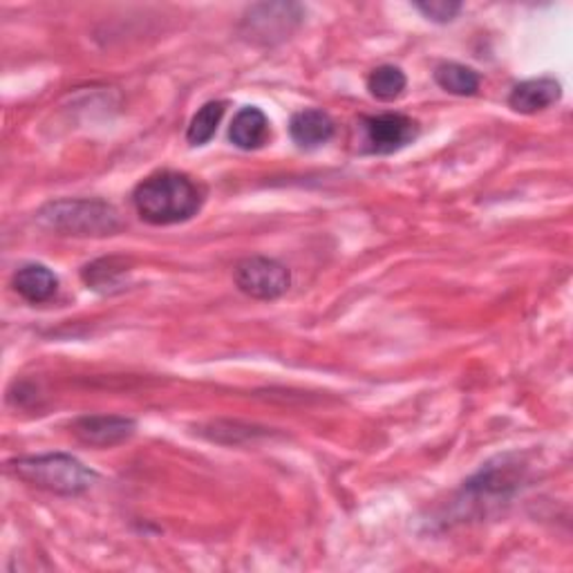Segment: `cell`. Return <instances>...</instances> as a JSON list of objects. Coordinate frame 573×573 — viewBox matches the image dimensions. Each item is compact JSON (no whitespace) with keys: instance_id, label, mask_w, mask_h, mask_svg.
<instances>
[{"instance_id":"obj_13","label":"cell","mask_w":573,"mask_h":573,"mask_svg":"<svg viewBox=\"0 0 573 573\" xmlns=\"http://www.w3.org/2000/svg\"><path fill=\"white\" fill-rule=\"evenodd\" d=\"M126 271H128V265L124 258H101V260L88 265L81 271V278L88 286H92V290L108 292L122 284V278L126 276Z\"/></svg>"},{"instance_id":"obj_3","label":"cell","mask_w":573,"mask_h":573,"mask_svg":"<svg viewBox=\"0 0 573 573\" xmlns=\"http://www.w3.org/2000/svg\"><path fill=\"white\" fill-rule=\"evenodd\" d=\"M38 220L68 236H112L122 228L120 213L101 200H59L47 204Z\"/></svg>"},{"instance_id":"obj_14","label":"cell","mask_w":573,"mask_h":573,"mask_svg":"<svg viewBox=\"0 0 573 573\" xmlns=\"http://www.w3.org/2000/svg\"><path fill=\"white\" fill-rule=\"evenodd\" d=\"M224 110H226V101H209L193 114L187 131V139L191 146H204L213 139L224 117Z\"/></svg>"},{"instance_id":"obj_7","label":"cell","mask_w":573,"mask_h":573,"mask_svg":"<svg viewBox=\"0 0 573 573\" xmlns=\"http://www.w3.org/2000/svg\"><path fill=\"white\" fill-rule=\"evenodd\" d=\"M137 424L128 417H114V415H92V417H81L72 424L75 437L94 448H110L117 446L135 435Z\"/></svg>"},{"instance_id":"obj_15","label":"cell","mask_w":573,"mask_h":573,"mask_svg":"<svg viewBox=\"0 0 573 573\" xmlns=\"http://www.w3.org/2000/svg\"><path fill=\"white\" fill-rule=\"evenodd\" d=\"M408 79L404 70L396 66H379L368 77V90L379 101H394L404 94Z\"/></svg>"},{"instance_id":"obj_11","label":"cell","mask_w":573,"mask_h":573,"mask_svg":"<svg viewBox=\"0 0 573 573\" xmlns=\"http://www.w3.org/2000/svg\"><path fill=\"white\" fill-rule=\"evenodd\" d=\"M14 290L27 303L38 305L56 294V290H59V278H56L54 271H49L45 265L30 262L14 273Z\"/></svg>"},{"instance_id":"obj_5","label":"cell","mask_w":573,"mask_h":573,"mask_svg":"<svg viewBox=\"0 0 573 573\" xmlns=\"http://www.w3.org/2000/svg\"><path fill=\"white\" fill-rule=\"evenodd\" d=\"M234 280L243 294L256 301H276L292 286L290 269L265 256L240 260L234 269Z\"/></svg>"},{"instance_id":"obj_4","label":"cell","mask_w":573,"mask_h":573,"mask_svg":"<svg viewBox=\"0 0 573 573\" xmlns=\"http://www.w3.org/2000/svg\"><path fill=\"white\" fill-rule=\"evenodd\" d=\"M359 150L366 155H392L419 137V124L398 112H383L359 122Z\"/></svg>"},{"instance_id":"obj_12","label":"cell","mask_w":573,"mask_h":573,"mask_svg":"<svg viewBox=\"0 0 573 573\" xmlns=\"http://www.w3.org/2000/svg\"><path fill=\"white\" fill-rule=\"evenodd\" d=\"M435 81L441 90L454 97H473L480 90V75L462 64H439L435 68Z\"/></svg>"},{"instance_id":"obj_16","label":"cell","mask_w":573,"mask_h":573,"mask_svg":"<svg viewBox=\"0 0 573 573\" xmlns=\"http://www.w3.org/2000/svg\"><path fill=\"white\" fill-rule=\"evenodd\" d=\"M415 8L432 23H450L462 12V3H450V0H430V3H415Z\"/></svg>"},{"instance_id":"obj_1","label":"cell","mask_w":573,"mask_h":573,"mask_svg":"<svg viewBox=\"0 0 573 573\" xmlns=\"http://www.w3.org/2000/svg\"><path fill=\"white\" fill-rule=\"evenodd\" d=\"M133 204L137 215L148 224H180L198 215L204 204V189L187 173L159 170L135 189Z\"/></svg>"},{"instance_id":"obj_2","label":"cell","mask_w":573,"mask_h":573,"mask_svg":"<svg viewBox=\"0 0 573 573\" xmlns=\"http://www.w3.org/2000/svg\"><path fill=\"white\" fill-rule=\"evenodd\" d=\"M8 471L16 480L56 495H81L97 480L94 471L66 452L19 457L8 464Z\"/></svg>"},{"instance_id":"obj_9","label":"cell","mask_w":573,"mask_h":573,"mask_svg":"<svg viewBox=\"0 0 573 573\" xmlns=\"http://www.w3.org/2000/svg\"><path fill=\"white\" fill-rule=\"evenodd\" d=\"M560 97H562L560 83L551 77H540L515 86L508 94V105L520 114H536L558 103Z\"/></svg>"},{"instance_id":"obj_8","label":"cell","mask_w":573,"mask_h":573,"mask_svg":"<svg viewBox=\"0 0 573 573\" xmlns=\"http://www.w3.org/2000/svg\"><path fill=\"white\" fill-rule=\"evenodd\" d=\"M336 133V124L325 110L310 108L296 112L290 122V135L294 144L303 150H314L325 146Z\"/></svg>"},{"instance_id":"obj_10","label":"cell","mask_w":573,"mask_h":573,"mask_svg":"<svg viewBox=\"0 0 573 573\" xmlns=\"http://www.w3.org/2000/svg\"><path fill=\"white\" fill-rule=\"evenodd\" d=\"M228 139L240 150H258L269 139V120L256 105H245L228 128Z\"/></svg>"},{"instance_id":"obj_6","label":"cell","mask_w":573,"mask_h":573,"mask_svg":"<svg viewBox=\"0 0 573 573\" xmlns=\"http://www.w3.org/2000/svg\"><path fill=\"white\" fill-rule=\"evenodd\" d=\"M303 21V8L296 3H262L247 12L243 34L251 43L273 45L290 38Z\"/></svg>"}]
</instances>
